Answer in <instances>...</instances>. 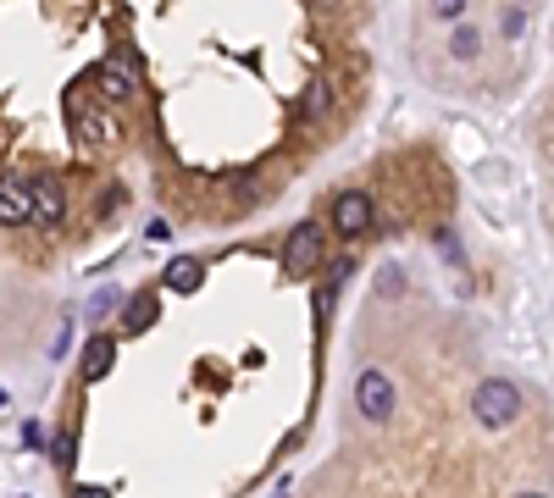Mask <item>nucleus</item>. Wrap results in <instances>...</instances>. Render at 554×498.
<instances>
[{
	"mask_svg": "<svg viewBox=\"0 0 554 498\" xmlns=\"http://www.w3.org/2000/svg\"><path fill=\"white\" fill-rule=\"evenodd\" d=\"M305 111H311V117H327V111H333V89H327L322 78L305 83Z\"/></svg>",
	"mask_w": 554,
	"mask_h": 498,
	"instance_id": "obj_13",
	"label": "nucleus"
},
{
	"mask_svg": "<svg viewBox=\"0 0 554 498\" xmlns=\"http://www.w3.org/2000/svg\"><path fill=\"white\" fill-rule=\"evenodd\" d=\"M477 50H482V34H477V28L460 23L455 34H449V56H455V61H477Z\"/></svg>",
	"mask_w": 554,
	"mask_h": 498,
	"instance_id": "obj_12",
	"label": "nucleus"
},
{
	"mask_svg": "<svg viewBox=\"0 0 554 498\" xmlns=\"http://www.w3.org/2000/svg\"><path fill=\"white\" fill-rule=\"evenodd\" d=\"M150 321H156V299H150V294L128 299V310H122V327H128V332H145Z\"/></svg>",
	"mask_w": 554,
	"mask_h": 498,
	"instance_id": "obj_11",
	"label": "nucleus"
},
{
	"mask_svg": "<svg viewBox=\"0 0 554 498\" xmlns=\"http://www.w3.org/2000/svg\"><path fill=\"white\" fill-rule=\"evenodd\" d=\"M50 449H56V465H61V471H67V465H73V438H67V432H61V438L50 443Z\"/></svg>",
	"mask_w": 554,
	"mask_h": 498,
	"instance_id": "obj_16",
	"label": "nucleus"
},
{
	"mask_svg": "<svg viewBox=\"0 0 554 498\" xmlns=\"http://www.w3.org/2000/svg\"><path fill=\"white\" fill-rule=\"evenodd\" d=\"M516 498H543V493H516Z\"/></svg>",
	"mask_w": 554,
	"mask_h": 498,
	"instance_id": "obj_18",
	"label": "nucleus"
},
{
	"mask_svg": "<svg viewBox=\"0 0 554 498\" xmlns=\"http://www.w3.org/2000/svg\"><path fill=\"white\" fill-rule=\"evenodd\" d=\"M394 404H399V393H394V382H388V371H361V377H355V410H361L366 421H388Z\"/></svg>",
	"mask_w": 554,
	"mask_h": 498,
	"instance_id": "obj_4",
	"label": "nucleus"
},
{
	"mask_svg": "<svg viewBox=\"0 0 554 498\" xmlns=\"http://www.w3.org/2000/svg\"><path fill=\"white\" fill-rule=\"evenodd\" d=\"M433 12L444 17V23H460V12H466V0H433Z\"/></svg>",
	"mask_w": 554,
	"mask_h": 498,
	"instance_id": "obj_15",
	"label": "nucleus"
},
{
	"mask_svg": "<svg viewBox=\"0 0 554 498\" xmlns=\"http://www.w3.org/2000/svg\"><path fill=\"white\" fill-rule=\"evenodd\" d=\"M200 277H205V266H200V261H172L161 283H167L172 294H194V288H200Z\"/></svg>",
	"mask_w": 554,
	"mask_h": 498,
	"instance_id": "obj_8",
	"label": "nucleus"
},
{
	"mask_svg": "<svg viewBox=\"0 0 554 498\" xmlns=\"http://www.w3.org/2000/svg\"><path fill=\"white\" fill-rule=\"evenodd\" d=\"M111 360H117V344H111V338H89V349H84V377H106Z\"/></svg>",
	"mask_w": 554,
	"mask_h": 498,
	"instance_id": "obj_9",
	"label": "nucleus"
},
{
	"mask_svg": "<svg viewBox=\"0 0 554 498\" xmlns=\"http://www.w3.org/2000/svg\"><path fill=\"white\" fill-rule=\"evenodd\" d=\"M471 415H477L482 427H510L521 415V388L516 382H505V377H488V382H477V393H471Z\"/></svg>",
	"mask_w": 554,
	"mask_h": 498,
	"instance_id": "obj_1",
	"label": "nucleus"
},
{
	"mask_svg": "<svg viewBox=\"0 0 554 498\" xmlns=\"http://www.w3.org/2000/svg\"><path fill=\"white\" fill-rule=\"evenodd\" d=\"M372 216H377L372 194H361V189H344V194L333 200V233L344 238V244H355V238H366V233H372Z\"/></svg>",
	"mask_w": 554,
	"mask_h": 498,
	"instance_id": "obj_2",
	"label": "nucleus"
},
{
	"mask_svg": "<svg viewBox=\"0 0 554 498\" xmlns=\"http://www.w3.org/2000/svg\"><path fill=\"white\" fill-rule=\"evenodd\" d=\"M377 288H383V299L405 294V272H399V266H383V277H377Z\"/></svg>",
	"mask_w": 554,
	"mask_h": 498,
	"instance_id": "obj_14",
	"label": "nucleus"
},
{
	"mask_svg": "<svg viewBox=\"0 0 554 498\" xmlns=\"http://www.w3.org/2000/svg\"><path fill=\"white\" fill-rule=\"evenodd\" d=\"M73 498H111V493H106V487H78Z\"/></svg>",
	"mask_w": 554,
	"mask_h": 498,
	"instance_id": "obj_17",
	"label": "nucleus"
},
{
	"mask_svg": "<svg viewBox=\"0 0 554 498\" xmlns=\"http://www.w3.org/2000/svg\"><path fill=\"white\" fill-rule=\"evenodd\" d=\"M73 139H78V144H106V139H111L106 117H95V111H78V117H73Z\"/></svg>",
	"mask_w": 554,
	"mask_h": 498,
	"instance_id": "obj_10",
	"label": "nucleus"
},
{
	"mask_svg": "<svg viewBox=\"0 0 554 498\" xmlns=\"http://www.w3.org/2000/svg\"><path fill=\"white\" fill-rule=\"evenodd\" d=\"M95 89L106 100H133V72L122 67V61H106V67L95 72Z\"/></svg>",
	"mask_w": 554,
	"mask_h": 498,
	"instance_id": "obj_7",
	"label": "nucleus"
},
{
	"mask_svg": "<svg viewBox=\"0 0 554 498\" xmlns=\"http://www.w3.org/2000/svg\"><path fill=\"white\" fill-rule=\"evenodd\" d=\"M322 222H300L289 233V244H283V272L289 277H305V272H316L322 266Z\"/></svg>",
	"mask_w": 554,
	"mask_h": 498,
	"instance_id": "obj_3",
	"label": "nucleus"
},
{
	"mask_svg": "<svg viewBox=\"0 0 554 498\" xmlns=\"http://www.w3.org/2000/svg\"><path fill=\"white\" fill-rule=\"evenodd\" d=\"M34 222V183L0 172V227H23Z\"/></svg>",
	"mask_w": 554,
	"mask_h": 498,
	"instance_id": "obj_5",
	"label": "nucleus"
},
{
	"mask_svg": "<svg viewBox=\"0 0 554 498\" xmlns=\"http://www.w3.org/2000/svg\"><path fill=\"white\" fill-rule=\"evenodd\" d=\"M0 410H6V388H0Z\"/></svg>",
	"mask_w": 554,
	"mask_h": 498,
	"instance_id": "obj_19",
	"label": "nucleus"
},
{
	"mask_svg": "<svg viewBox=\"0 0 554 498\" xmlns=\"http://www.w3.org/2000/svg\"><path fill=\"white\" fill-rule=\"evenodd\" d=\"M67 216V194H61L56 178H34V222L39 227H61Z\"/></svg>",
	"mask_w": 554,
	"mask_h": 498,
	"instance_id": "obj_6",
	"label": "nucleus"
}]
</instances>
